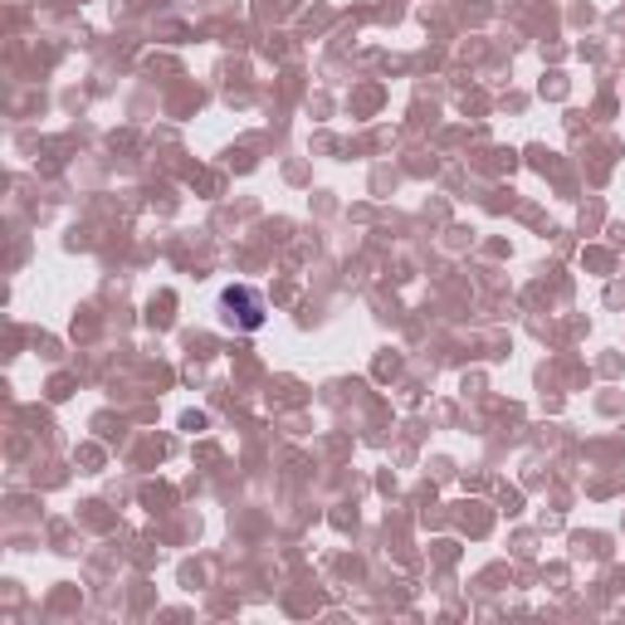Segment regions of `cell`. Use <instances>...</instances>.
Here are the masks:
<instances>
[{"label": "cell", "instance_id": "obj_1", "mask_svg": "<svg viewBox=\"0 0 625 625\" xmlns=\"http://www.w3.org/2000/svg\"><path fill=\"white\" fill-rule=\"evenodd\" d=\"M264 318H269V303H264L259 289H250V283H234V289L220 293V322L234 332H259Z\"/></svg>", "mask_w": 625, "mask_h": 625}]
</instances>
